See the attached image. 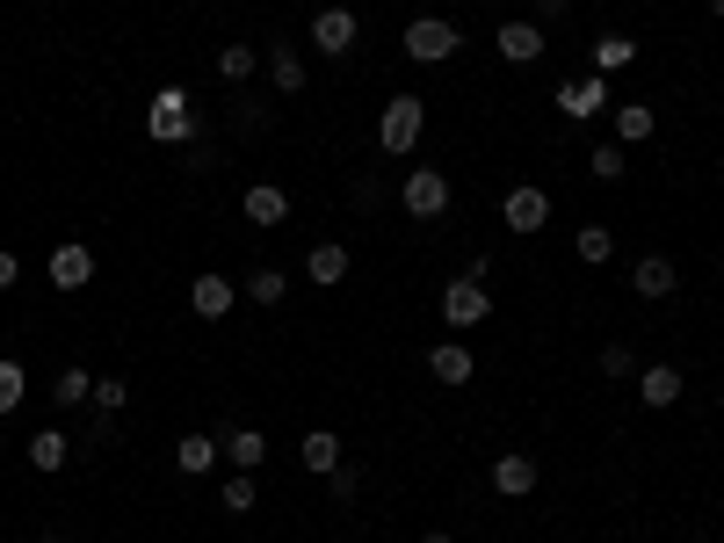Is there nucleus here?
<instances>
[{"instance_id": "1", "label": "nucleus", "mask_w": 724, "mask_h": 543, "mask_svg": "<svg viewBox=\"0 0 724 543\" xmlns=\"http://www.w3.org/2000/svg\"><path fill=\"white\" fill-rule=\"evenodd\" d=\"M145 131H153L160 145H189V138H196V102H189V88H160L153 109H145Z\"/></svg>"}, {"instance_id": "2", "label": "nucleus", "mask_w": 724, "mask_h": 543, "mask_svg": "<svg viewBox=\"0 0 724 543\" xmlns=\"http://www.w3.org/2000/svg\"><path fill=\"white\" fill-rule=\"evenodd\" d=\"M420 123H428L420 95H392V102H384V123H377V145H384V153H414Z\"/></svg>"}, {"instance_id": "3", "label": "nucleus", "mask_w": 724, "mask_h": 543, "mask_svg": "<svg viewBox=\"0 0 724 543\" xmlns=\"http://www.w3.org/2000/svg\"><path fill=\"white\" fill-rule=\"evenodd\" d=\"M479 276H485V268H471V276H457V282L442 290V319H449L457 333H464V326H479V319L493 312V290H485Z\"/></svg>"}, {"instance_id": "4", "label": "nucleus", "mask_w": 724, "mask_h": 543, "mask_svg": "<svg viewBox=\"0 0 724 543\" xmlns=\"http://www.w3.org/2000/svg\"><path fill=\"white\" fill-rule=\"evenodd\" d=\"M464 36L449 30L442 15H420V22H406V58H420V66H442L449 52H457Z\"/></svg>"}, {"instance_id": "5", "label": "nucleus", "mask_w": 724, "mask_h": 543, "mask_svg": "<svg viewBox=\"0 0 724 543\" xmlns=\"http://www.w3.org/2000/svg\"><path fill=\"white\" fill-rule=\"evenodd\" d=\"M398 203H406L414 218H442V211H449V181L435 175V167H414V175H406V189H398Z\"/></svg>"}, {"instance_id": "6", "label": "nucleus", "mask_w": 724, "mask_h": 543, "mask_svg": "<svg viewBox=\"0 0 724 543\" xmlns=\"http://www.w3.org/2000/svg\"><path fill=\"white\" fill-rule=\"evenodd\" d=\"M558 109H566L572 123L602 117V109H608V80H602V73H594V80H566V88H558Z\"/></svg>"}, {"instance_id": "7", "label": "nucleus", "mask_w": 724, "mask_h": 543, "mask_svg": "<svg viewBox=\"0 0 724 543\" xmlns=\"http://www.w3.org/2000/svg\"><path fill=\"white\" fill-rule=\"evenodd\" d=\"M52 282H58V290H87V282H95V254H87L80 240L52 246Z\"/></svg>"}, {"instance_id": "8", "label": "nucleus", "mask_w": 724, "mask_h": 543, "mask_svg": "<svg viewBox=\"0 0 724 543\" xmlns=\"http://www.w3.org/2000/svg\"><path fill=\"white\" fill-rule=\"evenodd\" d=\"M311 44L327 58H348V44H355V15L348 8H319V22H311Z\"/></svg>"}, {"instance_id": "9", "label": "nucleus", "mask_w": 724, "mask_h": 543, "mask_svg": "<svg viewBox=\"0 0 724 543\" xmlns=\"http://www.w3.org/2000/svg\"><path fill=\"white\" fill-rule=\"evenodd\" d=\"M493 44H501L507 66H536V58H544V30H536V22H501Z\"/></svg>"}, {"instance_id": "10", "label": "nucleus", "mask_w": 724, "mask_h": 543, "mask_svg": "<svg viewBox=\"0 0 724 543\" xmlns=\"http://www.w3.org/2000/svg\"><path fill=\"white\" fill-rule=\"evenodd\" d=\"M501 218H507V232H544V218H551V196L544 189H515L501 203Z\"/></svg>"}, {"instance_id": "11", "label": "nucleus", "mask_w": 724, "mask_h": 543, "mask_svg": "<svg viewBox=\"0 0 724 543\" xmlns=\"http://www.w3.org/2000/svg\"><path fill=\"white\" fill-rule=\"evenodd\" d=\"M283 218H290V196L276 189V181H254L246 189V225H261V232H276Z\"/></svg>"}, {"instance_id": "12", "label": "nucleus", "mask_w": 724, "mask_h": 543, "mask_svg": "<svg viewBox=\"0 0 724 543\" xmlns=\"http://www.w3.org/2000/svg\"><path fill=\"white\" fill-rule=\"evenodd\" d=\"M673 282H681V276H673L667 254H645V262L630 268V290H638V298H673Z\"/></svg>"}, {"instance_id": "13", "label": "nucleus", "mask_w": 724, "mask_h": 543, "mask_svg": "<svg viewBox=\"0 0 724 543\" xmlns=\"http://www.w3.org/2000/svg\"><path fill=\"white\" fill-rule=\"evenodd\" d=\"M218 450L240 464V472H261V456H268V442H261V428H224Z\"/></svg>"}, {"instance_id": "14", "label": "nucleus", "mask_w": 724, "mask_h": 543, "mask_svg": "<svg viewBox=\"0 0 724 543\" xmlns=\"http://www.w3.org/2000/svg\"><path fill=\"white\" fill-rule=\"evenodd\" d=\"M305 276L319 282V290H333V282H348V246L341 240H327V246H311V262H305Z\"/></svg>"}, {"instance_id": "15", "label": "nucleus", "mask_w": 724, "mask_h": 543, "mask_svg": "<svg viewBox=\"0 0 724 543\" xmlns=\"http://www.w3.org/2000/svg\"><path fill=\"white\" fill-rule=\"evenodd\" d=\"M189 304H196V319H224V312H232V282H224V276H196Z\"/></svg>"}, {"instance_id": "16", "label": "nucleus", "mask_w": 724, "mask_h": 543, "mask_svg": "<svg viewBox=\"0 0 724 543\" xmlns=\"http://www.w3.org/2000/svg\"><path fill=\"white\" fill-rule=\"evenodd\" d=\"M638 399L652 406V413H659V406H673V399H681V369H673V363H652V369L638 377Z\"/></svg>"}, {"instance_id": "17", "label": "nucleus", "mask_w": 724, "mask_h": 543, "mask_svg": "<svg viewBox=\"0 0 724 543\" xmlns=\"http://www.w3.org/2000/svg\"><path fill=\"white\" fill-rule=\"evenodd\" d=\"M493 486L507 492V500H522V492H536V456H501V464H493Z\"/></svg>"}, {"instance_id": "18", "label": "nucleus", "mask_w": 724, "mask_h": 543, "mask_svg": "<svg viewBox=\"0 0 724 543\" xmlns=\"http://www.w3.org/2000/svg\"><path fill=\"white\" fill-rule=\"evenodd\" d=\"M428 369H435V385H471V348H457V341H442V348L428 355Z\"/></svg>"}, {"instance_id": "19", "label": "nucleus", "mask_w": 724, "mask_h": 543, "mask_svg": "<svg viewBox=\"0 0 724 543\" xmlns=\"http://www.w3.org/2000/svg\"><path fill=\"white\" fill-rule=\"evenodd\" d=\"M218 435H182V450H174V464H182V478H204L210 464H218Z\"/></svg>"}, {"instance_id": "20", "label": "nucleus", "mask_w": 724, "mask_h": 543, "mask_svg": "<svg viewBox=\"0 0 724 543\" xmlns=\"http://www.w3.org/2000/svg\"><path fill=\"white\" fill-rule=\"evenodd\" d=\"M66 456H73V442L58 435V428H36V435H30V464H36V472H66Z\"/></svg>"}, {"instance_id": "21", "label": "nucleus", "mask_w": 724, "mask_h": 543, "mask_svg": "<svg viewBox=\"0 0 724 543\" xmlns=\"http://www.w3.org/2000/svg\"><path fill=\"white\" fill-rule=\"evenodd\" d=\"M333 464H341V435H333V428H311V435H305V472L327 478Z\"/></svg>"}, {"instance_id": "22", "label": "nucleus", "mask_w": 724, "mask_h": 543, "mask_svg": "<svg viewBox=\"0 0 724 543\" xmlns=\"http://www.w3.org/2000/svg\"><path fill=\"white\" fill-rule=\"evenodd\" d=\"M268 73H276V88H283V95L305 88V58H297L290 44H276V52H268Z\"/></svg>"}, {"instance_id": "23", "label": "nucleus", "mask_w": 724, "mask_h": 543, "mask_svg": "<svg viewBox=\"0 0 724 543\" xmlns=\"http://www.w3.org/2000/svg\"><path fill=\"white\" fill-rule=\"evenodd\" d=\"M616 138L630 145V138H652V102H623L616 109Z\"/></svg>"}, {"instance_id": "24", "label": "nucleus", "mask_w": 724, "mask_h": 543, "mask_svg": "<svg viewBox=\"0 0 724 543\" xmlns=\"http://www.w3.org/2000/svg\"><path fill=\"white\" fill-rule=\"evenodd\" d=\"M630 58H638V44H630V36H602V44H594V73H623Z\"/></svg>"}, {"instance_id": "25", "label": "nucleus", "mask_w": 724, "mask_h": 543, "mask_svg": "<svg viewBox=\"0 0 724 543\" xmlns=\"http://www.w3.org/2000/svg\"><path fill=\"white\" fill-rule=\"evenodd\" d=\"M283 290H290L283 268H254V276H246V298H254V304H283Z\"/></svg>"}, {"instance_id": "26", "label": "nucleus", "mask_w": 724, "mask_h": 543, "mask_svg": "<svg viewBox=\"0 0 724 543\" xmlns=\"http://www.w3.org/2000/svg\"><path fill=\"white\" fill-rule=\"evenodd\" d=\"M572 246H580V262L602 268L608 254H616V232H608V225H580V240H572Z\"/></svg>"}, {"instance_id": "27", "label": "nucleus", "mask_w": 724, "mask_h": 543, "mask_svg": "<svg viewBox=\"0 0 724 543\" xmlns=\"http://www.w3.org/2000/svg\"><path fill=\"white\" fill-rule=\"evenodd\" d=\"M246 73H254V44H224V52H218V80H232V88H240Z\"/></svg>"}, {"instance_id": "28", "label": "nucleus", "mask_w": 724, "mask_h": 543, "mask_svg": "<svg viewBox=\"0 0 724 543\" xmlns=\"http://www.w3.org/2000/svg\"><path fill=\"white\" fill-rule=\"evenodd\" d=\"M52 399H58V406H80V399H95V377H87V369H58Z\"/></svg>"}, {"instance_id": "29", "label": "nucleus", "mask_w": 724, "mask_h": 543, "mask_svg": "<svg viewBox=\"0 0 724 543\" xmlns=\"http://www.w3.org/2000/svg\"><path fill=\"white\" fill-rule=\"evenodd\" d=\"M218 508H224V514H246V508H254V472H240V478H224V492H218Z\"/></svg>"}, {"instance_id": "30", "label": "nucleus", "mask_w": 724, "mask_h": 543, "mask_svg": "<svg viewBox=\"0 0 724 543\" xmlns=\"http://www.w3.org/2000/svg\"><path fill=\"white\" fill-rule=\"evenodd\" d=\"M123 406H131V385H123V377H102V385H95V413H109V421H117Z\"/></svg>"}, {"instance_id": "31", "label": "nucleus", "mask_w": 724, "mask_h": 543, "mask_svg": "<svg viewBox=\"0 0 724 543\" xmlns=\"http://www.w3.org/2000/svg\"><path fill=\"white\" fill-rule=\"evenodd\" d=\"M22 391H30V377H22V363H0V413H15Z\"/></svg>"}, {"instance_id": "32", "label": "nucleus", "mask_w": 724, "mask_h": 543, "mask_svg": "<svg viewBox=\"0 0 724 543\" xmlns=\"http://www.w3.org/2000/svg\"><path fill=\"white\" fill-rule=\"evenodd\" d=\"M623 167H630L623 145H594V181H623Z\"/></svg>"}, {"instance_id": "33", "label": "nucleus", "mask_w": 724, "mask_h": 543, "mask_svg": "<svg viewBox=\"0 0 724 543\" xmlns=\"http://www.w3.org/2000/svg\"><path fill=\"white\" fill-rule=\"evenodd\" d=\"M355 486H362L355 464H333V472H327V492H333V500H355Z\"/></svg>"}, {"instance_id": "34", "label": "nucleus", "mask_w": 724, "mask_h": 543, "mask_svg": "<svg viewBox=\"0 0 724 543\" xmlns=\"http://www.w3.org/2000/svg\"><path fill=\"white\" fill-rule=\"evenodd\" d=\"M602 377H630V348H623V341L602 348Z\"/></svg>"}, {"instance_id": "35", "label": "nucleus", "mask_w": 724, "mask_h": 543, "mask_svg": "<svg viewBox=\"0 0 724 543\" xmlns=\"http://www.w3.org/2000/svg\"><path fill=\"white\" fill-rule=\"evenodd\" d=\"M15 276H22V262H15V254H0V290H15Z\"/></svg>"}, {"instance_id": "36", "label": "nucleus", "mask_w": 724, "mask_h": 543, "mask_svg": "<svg viewBox=\"0 0 724 543\" xmlns=\"http://www.w3.org/2000/svg\"><path fill=\"white\" fill-rule=\"evenodd\" d=\"M536 8H544V15H566V0H536Z\"/></svg>"}, {"instance_id": "37", "label": "nucleus", "mask_w": 724, "mask_h": 543, "mask_svg": "<svg viewBox=\"0 0 724 543\" xmlns=\"http://www.w3.org/2000/svg\"><path fill=\"white\" fill-rule=\"evenodd\" d=\"M420 543H457V536H449V529H435V536H420Z\"/></svg>"}, {"instance_id": "38", "label": "nucleus", "mask_w": 724, "mask_h": 543, "mask_svg": "<svg viewBox=\"0 0 724 543\" xmlns=\"http://www.w3.org/2000/svg\"><path fill=\"white\" fill-rule=\"evenodd\" d=\"M44 543H73V536H44Z\"/></svg>"}]
</instances>
